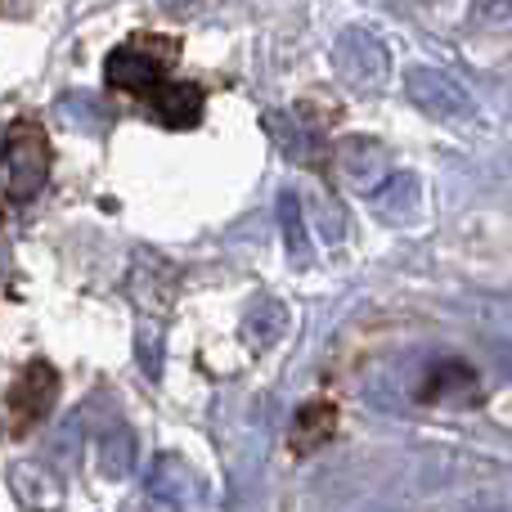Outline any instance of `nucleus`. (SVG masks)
Returning a JSON list of instances; mask_svg holds the SVG:
<instances>
[{
    "instance_id": "1",
    "label": "nucleus",
    "mask_w": 512,
    "mask_h": 512,
    "mask_svg": "<svg viewBox=\"0 0 512 512\" xmlns=\"http://www.w3.org/2000/svg\"><path fill=\"white\" fill-rule=\"evenodd\" d=\"M180 59V41L176 36H153V32H135L126 45H117L104 63V81L113 90H126L135 99H149L153 90L167 81V72Z\"/></svg>"
},
{
    "instance_id": "9",
    "label": "nucleus",
    "mask_w": 512,
    "mask_h": 512,
    "mask_svg": "<svg viewBox=\"0 0 512 512\" xmlns=\"http://www.w3.org/2000/svg\"><path fill=\"white\" fill-rule=\"evenodd\" d=\"M454 391H468V400H477V378H472L468 364H436L432 373H427L423 391H418V400H445L454 396Z\"/></svg>"
},
{
    "instance_id": "11",
    "label": "nucleus",
    "mask_w": 512,
    "mask_h": 512,
    "mask_svg": "<svg viewBox=\"0 0 512 512\" xmlns=\"http://www.w3.org/2000/svg\"><path fill=\"white\" fill-rule=\"evenodd\" d=\"M279 221H283V230H288V252L301 261V256H306V230H301V207L292 194L279 198Z\"/></svg>"
},
{
    "instance_id": "10",
    "label": "nucleus",
    "mask_w": 512,
    "mask_h": 512,
    "mask_svg": "<svg viewBox=\"0 0 512 512\" xmlns=\"http://www.w3.org/2000/svg\"><path fill=\"white\" fill-rule=\"evenodd\" d=\"M337 162L346 167V176H351V180H369L373 171H382V162H387V149H382L378 140H342V149H337Z\"/></svg>"
},
{
    "instance_id": "3",
    "label": "nucleus",
    "mask_w": 512,
    "mask_h": 512,
    "mask_svg": "<svg viewBox=\"0 0 512 512\" xmlns=\"http://www.w3.org/2000/svg\"><path fill=\"white\" fill-rule=\"evenodd\" d=\"M59 400V373L50 360H32L9 387V418H14V432L27 436Z\"/></svg>"
},
{
    "instance_id": "5",
    "label": "nucleus",
    "mask_w": 512,
    "mask_h": 512,
    "mask_svg": "<svg viewBox=\"0 0 512 512\" xmlns=\"http://www.w3.org/2000/svg\"><path fill=\"white\" fill-rule=\"evenodd\" d=\"M149 104H153V117H158L167 131H189V126L203 122L207 90L198 86V81H162L149 95Z\"/></svg>"
},
{
    "instance_id": "8",
    "label": "nucleus",
    "mask_w": 512,
    "mask_h": 512,
    "mask_svg": "<svg viewBox=\"0 0 512 512\" xmlns=\"http://www.w3.org/2000/svg\"><path fill=\"white\" fill-rule=\"evenodd\" d=\"M333 432H337V405L333 400H315V405H306L297 414L288 445H292V454H315L319 445L333 441Z\"/></svg>"
},
{
    "instance_id": "4",
    "label": "nucleus",
    "mask_w": 512,
    "mask_h": 512,
    "mask_svg": "<svg viewBox=\"0 0 512 512\" xmlns=\"http://www.w3.org/2000/svg\"><path fill=\"white\" fill-rule=\"evenodd\" d=\"M409 99L432 117H468L472 113V95L459 86L454 77L432 68H414L409 72Z\"/></svg>"
},
{
    "instance_id": "7",
    "label": "nucleus",
    "mask_w": 512,
    "mask_h": 512,
    "mask_svg": "<svg viewBox=\"0 0 512 512\" xmlns=\"http://www.w3.org/2000/svg\"><path fill=\"white\" fill-rule=\"evenodd\" d=\"M418 198H423V189H418V180L414 176H391L387 185H378L373 189V216L378 221H387V225H409L418 216Z\"/></svg>"
},
{
    "instance_id": "12",
    "label": "nucleus",
    "mask_w": 512,
    "mask_h": 512,
    "mask_svg": "<svg viewBox=\"0 0 512 512\" xmlns=\"http://www.w3.org/2000/svg\"><path fill=\"white\" fill-rule=\"evenodd\" d=\"M0 225H5V212H0Z\"/></svg>"
},
{
    "instance_id": "2",
    "label": "nucleus",
    "mask_w": 512,
    "mask_h": 512,
    "mask_svg": "<svg viewBox=\"0 0 512 512\" xmlns=\"http://www.w3.org/2000/svg\"><path fill=\"white\" fill-rule=\"evenodd\" d=\"M5 185L14 203H27L45 189L54 167V153H50V135L41 131L36 122H9L5 131Z\"/></svg>"
},
{
    "instance_id": "6",
    "label": "nucleus",
    "mask_w": 512,
    "mask_h": 512,
    "mask_svg": "<svg viewBox=\"0 0 512 512\" xmlns=\"http://www.w3.org/2000/svg\"><path fill=\"white\" fill-rule=\"evenodd\" d=\"M337 72L355 86H373V81L387 77V50L369 32H346L337 41Z\"/></svg>"
}]
</instances>
